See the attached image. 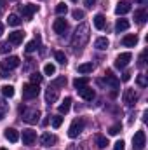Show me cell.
Masks as SVG:
<instances>
[{"label": "cell", "mask_w": 148, "mask_h": 150, "mask_svg": "<svg viewBox=\"0 0 148 150\" xmlns=\"http://www.w3.org/2000/svg\"><path fill=\"white\" fill-rule=\"evenodd\" d=\"M89 25H78L77 26V30H75L73 37H72V47H73L75 51H80L85 44H87V40H89Z\"/></svg>", "instance_id": "6da1fadb"}, {"label": "cell", "mask_w": 148, "mask_h": 150, "mask_svg": "<svg viewBox=\"0 0 148 150\" xmlns=\"http://www.w3.org/2000/svg\"><path fill=\"white\" fill-rule=\"evenodd\" d=\"M19 112H21L23 120L28 122V124H37L38 119H40V112H38L37 108H23V107H21Z\"/></svg>", "instance_id": "7a4b0ae2"}, {"label": "cell", "mask_w": 148, "mask_h": 150, "mask_svg": "<svg viewBox=\"0 0 148 150\" xmlns=\"http://www.w3.org/2000/svg\"><path fill=\"white\" fill-rule=\"evenodd\" d=\"M84 127H85V120L84 119H75L73 122L70 124V129H68V136L70 138H77L82 131H84Z\"/></svg>", "instance_id": "3957f363"}, {"label": "cell", "mask_w": 148, "mask_h": 150, "mask_svg": "<svg viewBox=\"0 0 148 150\" xmlns=\"http://www.w3.org/2000/svg\"><path fill=\"white\" fill-rule=\"evenodd\" d=\"M38 93H40V89H38V84H25L23 86V98L25 100H33V98H37Z\"/></svg>", "instance_id": "277c9868"}, {"label": "cell", "mask_w": 148, "mask_h": 150, "mask_svg": "<svg viewBox=\"0 0 148 150\" xmlns=\"http://www.w3.org/2000/svg\"><path fill=\"white\" fill-rule=\"evenodd\" d=\"M147 145V136L145 131H136V134L132 136V149L134 150H143Z\"/></svg>", "instance_id": "5b68a950"}, {"label": "cell", "mask_w": 148, "mask_h": 150, "mask_svg": "<svg viewBox=\"0 0 148 150\" xmlns=\"http://www.w3.org/2000/svg\"><path fill=\"white\" fill-rule=\"evenodd\" d=\"M131 59H132V54H131V52H122V54H118L117 59H115V68H125Z\"/></svg>", "instance_id": "8992f818"}, {"label": "cell", "mask_w": 148, "mask_h": 150, "mask_svg": "<svg viewBox=\"0 0 148 150\" xmlns=\"http://www.w3.org/2000/svg\"><path fill=\"white\" fill-rule=\"evenodd\" d=\"M19 11H21L25 19H32V16L38 11V5H35V4H25V5H21Z\"/></svg>", "instance_id": "52a82bcc"}, {"label": "cell", "mask_w": 148, "mask_h": 150, "mask_svg": "<svg viewBox=\"0 0 148 150\" xmlns=\"http://www.w3.org/2000/svg\"><path fill=\"white\" fill-rule=\"evenodd\" d=\"M19 58L18 56H9V58H5L4 61H2V70H12V68H16V67H19Z\"/></svg>", "instance_id": "ba28073f"}, {"label": "cell", "mask_w": 148, "mask_h": 150, "mask_svg": "<svg viewBox=\"0 0 148 150\" xmlns=\"http://www.w3.org/2000/svg\"><path fill=\"white\" fill-rule=\"evenodd\" d=\"M122 100H124V103H125V105L132 107V105L136 103V100H138V94H136V91H134V89H125V91H124V94H122Z\"/></svg>", "instance_id": "9c48e42d"}, {"label": "cell", "mask_w": 148, "mask_h": 150, "mask_svg": "<svg viewBox=\"0 0 148 150\" xmlns=\"http://www.w3.org/2000/svg\"><path fill=\"white\" fill-rule=\"evenodd\" d=\"M52 28H54V32H56L58 35H65V32L68 30V23L65 21V18H58V19L54 21Z\"/></svg>", "instance_id": "30bf717a"}, {"label": "cell", "mask_w": 148, "mask_h": 150, "mask_svg": "<svg viewBox=\"0 0 148 150\" xmlns=\"http://www.w3.org/2000/svg\"><path fill=\"white\" fill-rule=\"evenodd\" d=\"M58 98H59V89H56V87L49 86V89L45 91V101L51 105V103H56V101H58Z\"/></svg>", "instance_id": "8fae6325"}, {"label": "cell", "mask_w": 148, "mask_h": 150, "mask_svg": "<svg viewBox=\"0 0 148 150\" xmlns=\"http://www.w3.org/2000/svg\"><path fill=\"white\" fill-rule=\"evenodd\" d=\"M23 38H25V32H21V30H16V32H11L9 33V44H12V45H19L21 42H23Z\"/></svg>", "instance_id": "7c38bea8"}, {"label": "cell", "mask_w": 148, "mask_h": 150, "mask_svg": "<svg viewBox=\"0 0 148 150\" xmlns=\"http://www.w3.org/2000/svg\"><path fill=\"white\" fill-rule=\"evenodd\" d=\"M77 93H78V96H82L85 101H92L94 96H96L94 89H91L89 86H85V87H82V89H77Z\"/></svg>", "instance_id": "4fadbf2b"}, {"label": "cell", "mask_w": 148, "mask_h": 150, "mask_svg": "<svg viewBox=\"0 0 148 150\" xmlns=\"http://www.w3.org/2000/svg\"><path fill=\"white\" fill-rule=\"evenodd\" d=\"M37 140V133L33 129H25L23 131V145H33Z\"/></svg>", "instance_id": "5bb4252c"}, {"label": "cell", "mask_w": 148, "mask_h": 150, "mask_svg": "<svg viewBox=\"0 0 148 150\" xmlns=\"http://www.w3.org/2000/svg\"><path fill=\"white\" fill-rule=\"evenodd\" d=\"M58 142V138L54 136V134H51V133H44L42 136H40V143H42V147H51V145H54Z\"/></svg>", "instance_id": "9a60e30c"}, {"label": "cell", "mask_w": 148, "mask_h": 150, "mask_svg": "<svg viewBox=\"0 0 148 150\" xmlns=\"http://www.w3.org/2000/svg\"><path fill=\"white\" fill-rule=\"evenodd\" d=\"M129 11H131V4L125 2V0H124V2H118L117 7H115V14H117V16H124V14H127Z\"/></svg>", "instance_id": "2e32d148"}, {"label": "cell", "mask_w": 148, "mask_h": 150, "mask_svg": "<svg viewBox=\"0 0 148 150\" xmlns=\"http://www.w3.org/2000/svg\"><path fill=\"white\" fill-rule=\"evenodd\" d=\"M4 136H5V140H9L11 143H16V142L19 140V133H18L14 127H7V129L4 131Z\"/></svg>", "instance_id": "e0dca14e"}, {"label": "cell", "mask_w": 148, "mask_h": 150, "mask_svg": "<svg viewBox=\"0 0 148 150\" xmlns=\"http://www.w3.org/2000/svg\"><path fill=\"white\" fill-rule=\"evenodd\" d=\"M105 80L110 84L113 89H117V87L120 86V80H118V79L113 75V72H111V70H106V72H105Z\"/></svg>", "instance_id": "ac0fdd59"}, {"label": "cell", "mask_w": 148, "mask_h": 150, "mask_svg": "<svg viewBox=\"0 0 148 150\" xmlns=\"http://www.w3.org/2000/svg\"><path fill=\"white\" fill-rule=\"evenodd\" d=\"M136 44H138V37L134 33H129V35L122 37V45H125V47H134Z\"/></svg>", "instance_id": "d6986e66"}, {"label": "cell", "mask_w": 148, "mask_h": 150, "mask_svg": "<svg viewBox=\"0 0 148 150\" xmlns=\"http://www.w3.org/2000/svg\"><path fill=\"white\" fill-rule=\"evenodd\" d=\"M148 19V12L145 9H140V11H134V21L136 23H140V25H143L145 21Z\"/></svg>", "instance_id": "ffe728a7"}, {"label": "cell", "mask_w": 148, "mask_h": 150, "mask_svg": "<svg viewBox=\"0 0 148 150\" xmlns=\"http://www.w3.org/2000/svg\"><path fill=\"white\" fill-rule=\"evenodd\" d=\"M108 45H110V42H108L106 37H99V38H96V42H94V47L98 51H105V49H108Z\"/></svg>", "instance_id": "44dd1931"}, {"label": "cell", "mask_w": 148, "mask_h": 150, "mask_svg": "<svg viewBox=\"0 0 148 150\" xmlns=\"http://www.w3.org/2000/svg\"><path fill=\"white\" fill-rule=\"evenodd\" d=\"M70 107H72V98H70V96H66V98L63 100V103L59 105V108H58V110H59V113L63 115V113L70 112Z\"/></svg>", "instance_id": "7402d4cb"}, {"label": "cell", "mask_w": 148, "mask_h": 150, "mask_svg": "<svg viewBox=\"0 0 148 150\" xmlns=\"http://www.w3.org/2000/svg\"><path fill=\"white\" fill-rule=\"evenodd\" d=\"M105 25H106V18H105L103 14H96V16H94V26H96L98 30H103Z\"/></svg>", "instance_id": "603a6c76"}, {"label": "cell", "mask_w": 148, "mask_h": 150, "mask_svg": "<svg viewBox=\"0 0 148 150\" xmlns=\"http://www.w3.org/2000/svg\"><path fill=\"white\" fill-rule=\"evenodd\" d=\"M129 28V21L127 19H117V23H115V30L120 33V32H125Z\"/></svg>", "instance_id": "cb8c5ba5"}, {"label": "cell", "mask_w": 148, "mask_h": 150, "mask_svg": "<svg viewBox=\"0 0 148 150\" xmlns=\"http://www.w3.org/2000/svg\"><path fill=\"white\" fill-rule=\"evenodd\" d=\"M87 84H89V79H87V77H77L73 80L75 89H82V87H85Z\"/></svg>", "instance_id": "d4e9b609"}, {"label": "cell", "mask_w": 148, "mask_h": 150, "mask_svg": "<svg viewBox=\"0 0 148 150\" xmlns=\"http://www.w3.org/2000/svg\"><path fill=\"white\" fill-rule=\"evenodd\" d=\"M96 145H98V149H106V145H108V138L106 136H103V134H96Z\"/></svg>", "instance_id": "484cf974"}, {"label": "cell", "mask_w": 148, "mask_h": 150, "mask_svg": "<svg viewBox=\"0 0 148 150\" xmlns=\"http://www.w3.org/2000/svg\"><path fill=\"white\" fill-rule=\"evenodd\" d=\"M94 70V65L92 63H82V65H78V74H91Z\"/></svg>", "instance_id": "4316f807"}, {"label": "cell", "mask_w": 148, "mask_h": 150, "mask_svg": "<svg viewBox=\"0 0 148 150\" xmlns=\"http://www.w3.org/2000/svg\"><path fill=\"white\" fill-rule=\"evenodd\" d=\"M38 40H40V35H37V38H35V40L28 42V44H26V47H25V51H26V52H33V51H37Z\"/></svg>", "instance_id": "83f0119b"}, {"label": "cell", "mask_w": 148, "mask_h": 150, "mask_svg": "<svg viewBox=\"0 0 148 150\" xmlns=\"http://www.w3.org/2000/svg\"><path fill=\"white\" fill-rule=\"evenodd\" d=\"M7 23H9L11 26H19V25H21V18H19L18 14H9Z\"/></svg>", "instance_id": "f1b7e54d"}, {"label": "cell", "mask_w": 148, "mask_h": 150, "mask_svg": "<svg viewBox=\"0 0 148 150\" xmlns=\"http://www.w3.org/2000/svg\"><path fill=\"white\" fill-rule=\"evenodd\" d=\"M0 91H2V94H4L5 98H12V96H14V87H12V86H7V84H5V86H2Z\"/></svg>", "instance_id": "f546056e"}, {"label": "cell", "mask_w": 148, "mask_h": 150, "mask_svg": "<svg viewBox=\"0 0 148 150\" xmlns=\"http://www.w3.org/2000/svg\"><path fill=\"white\" fill-rule=\"evenodd\" d=\"M65 84H66V77H65V75H63V77H58L56 80H52V82H51V86H52V87H56V89H58V87H63Z\"/></svg>", "instance_id": "4dcf8cb0"}, {"label": "cell", "mask_w": 148, "mask_h": 150, "mask_svg": "<svg viewBox=\"0 0 148 150\" xmlns=\"http://www.w3.org/2000/svg\"><path fill=\"white\" fill-rule=\"evenodd\" d=\"M51 124H52V127H61V124H63V117L61 115H52L51 117Z\"/></svg>", "instance_id": "1f68e13d"}, {"label": "cell", "mask_w": 148, "mask_h": 150, "mask_svg": "<svg viewBox=\"0 0 148 150\" xmlns=\"http://www.w3.org/2000/svg\"><path fill=\"white\" fill-rule=\"evenodd\" d=\"M54 58H56V61H58L59 65H66V56H65V52L56 51V52H54Z\"/></svg>", "instance_id": "d6a6232c"}, {"label": "cell", "mask_w": 148, "mask_h": 150, "mask_svg": "<svg viewBox=\"0 0 148 150\" xmlns=\"http://www.w3.org/2000/svg\"><path fill=\"white\" fill-rule=\"evenodd\" d=\"M7 110H9V105H7V103H5V101H4V100L0 98V120H2L4 117H5Z\"/></svg>", "instance_id": "836d02e7"}, {"label": "cell", "mask_w": 148, "mask_h": 150, "mask_svg": "<svg viewBox=\"0 0 148 150\" xmlns=\"http://www.w3.org/2000/svg\"><path fill=\"white\" fill-rule=\"evenodd\" d=\"M66 11H68V7H66V4H63V2L56 5V14H58V16H63V14H66Z\"/></svg>", "instance_id": "e575fe53"}, {"label": "cell", "mask_w": 148, "mask_h": 150, "mask_svg": "<svg viewBox=\"0 0 148 150\" xmlns=\"http://www.w3.org/2000/svg\"><path fill=\"white\" fill-rule=\"evenodd\" d=\"M120 131H122V124H113L110 129H108V133H110L111 136H117Z\"/></svg>", "instance_id": "d590c367"}, {"label": "cell", "mask_w": 148, "mask_h": 150, "mask_svg": "<svg viewBox=\"0 0 148 150\" xmlns=\"http://www.w3.org/2000/svg\"><path fill=\"white\" fill-rule=\"evenodd\" d=\"M136 82H138V86H140V87H147V86H148L147 75L140 74V75H138V79H136Z\"/></svg>", "instance_id": "8d00e7d4"}, {"label": "cell", "mask_w": 148, "mask_h": 150, "mask_svg": "<svg viewBox=\"0 0 148 150\" xmlns=\"http://www.w3.org/2000/svg\"><path fill=\"white\" fill-rule=\"evenodd\" d=\"M44 74H45V75H54V74H56V67H54V65H51V63H49V65H45V67H44Z\"/></svg>", "instance_id": "74e56055"}, {"label": "cell", "mask_w": 148, "mask_h": 150, "mask_svg": "<svg viewBox=\"0 0 148 150\" xmlns=\"http://www.w3.org/2000/svg\"><path fill=\"white\" fill-rule=\"evenodd\" d=\"M11 49H12V47H11L9 42H0V52H2V54H7Z\"/></svg>", "instance_id": "f35d334b"}, {"label": "cell", "mask_w": 148, "mask_h": 150, "mask_svg": "<svg viewBox=\"0 0 148 150\" xmlns=\"http://www.w3.org/2000/svg\"><path fill=\"white\" fill-rule=\"evenodd\" d=\"M42 79H44V77L38 74V72H33V74H32V84H40Z\"/></svg>", "instance_id": "ab89813d"}, {"label": "cell", "mask_w": 148, "mask_h": 150, "mask_svg": "<svg viewBox=\"0 0 148 150\" xmlns=\"http://www.w3.org/2000/svg\"><path fill=\"white\" fill-rule=\"evenodd\" d=\"M72 16H73V19H82V18H84V11H80V9H75L73 12H72Z\"/></svg>", "instance_id": "60d3db41"}, {"label": "cell", "mask_w": 148, "mask_h": 150, "mask_svg": "<svg viewBox=\"0 0 148 150\" xmlns=\"http://www.w3.org/2000/svg\"><path fill=\"white\" fill-rule=\"evenodd\" d=\"M124 145H125V143H124L122 140H118V142H117V143L113 145V150H124V149H125Z\"/></svg>", "instance_id": "b9f144b4"}, {"label": "cell", "mask_w": 148, "mask_h": 150, "mask_svg": "<svg viewBox=\"0 0 148 150\" xmlns=\"http://www.w3.org/2000/svg\"><path fill=\"white\" fill-rule=\"evenodd\" d=\"M96 2H98V0H84V4H85V7H87V9L94 7V5H96Z\"/></svg>", "instance_id": "7bdbcfd3"}, {"label": "cell", "mask_w": 148, "mask_h": 150, "mask_svg": "<svg viewBox=\"0 0 148 150\" xmlns=\"http://www.w3.org/2000/svg\"><path fill=\"white\" fill-rule=\"evenodd\" d=\"M145 54H147V51H143V52H141V56H140V63H138L140 67H143V65H145Z\"/></svg>", "instance_id": "ee69618b"}, {"label": "cell", "mask_w": 148, "mask_h": 150, "mask_svg": "<svg viewBox=\"0 0 148 150\" xmlns=\"http://www.w3.org/2000/svg\"><path fill=\"white\" fill-rule=\"evenodd\" d=\"M129 79H131V74H129V72H124V74H122V80H124V82H127Z\"/></svg>", "instance_id": "f6af8a7d"}, {"label": "cell", "mask_w": 148, "mask_h": 150, "mask_svg": "<svg viewBox=\"0 0 148 150\" xmlns=\"http://www.w3.org/2000/svg\"><path fill=\"white\" fill-rule=\"evenodd\" d=\"M0 77H2V79H7V77H9V74H7L5 70H2V72H0Z\"/></svg>", "instance_id": "bcb514c9"}, {"label": "cell", "mask_w": 148, "mask_h": 150, "mask_svg": "<svg viewBox=\"0 0 148 150\" xmlns=\"http://www.w3.org/2000/svg\"><path fill=\"white\" fill-rule=\"evenodd\" d=\"M2 33H4V25L0 23V35H2Z\"/></svg>", "instance_id": "7dc6e473"}, {"label": "cell", "mask_w": 148, "mask_h": 150, "mask_svg": "<svg viewBox=\"0 0 148 150\" xmlns=\"http://www.w3.org/2000/svg\"><path fill=\"white\" fill-rule=\"evenodd\" d=\"M134 2H138V4H145L147 0H134Z\"/></svg>", "instance_id": "c3c4849f"}, {"label": "cell", "mask_w": 148, "mask_h": 150, "mask_svg": "<svg viewBox=\"0 0 148 150\" xmlns=\"http://www.w3.org/2000/svg\"><path fill=\"white\" fill-rule=\"evenodd\" d=\"M0 9H2V0H0Z\"/></svg>", "instance_id": "681fc988"}, {"label": "cell", "mask_w": 148, "mask_h": 150, "mask_svg": "<svg viewBox=\"0 0 148 150\" xmlns=\"http://www.w3.org/2000/svg\"><path fill=\"white\" fill-rule=\"evenodd\" d=\"M72 2H78V0H72Z\"/></svg>", "instance_id": "f907efd6"}, {"label": "cell", "mask_w": 148, "mask_h": 150, "mask_svg": "<svg viewBox=\"0 0 148 150\" xmlns=\"http://www.w3.org/2000/svg\"><path fill=\"white\" fill-rule=\"evenodd\" d=\"M0 150H7V149H0Z\"/></svg>", "instance_id": "816d5d0a"}]
</instances>
